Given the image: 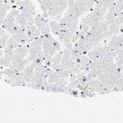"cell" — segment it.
Instances as JSON below:
<instances>
[{"instance_id":"cell-1","label":"cell","mask_w":123,"mask_h":123,"mask_svg":"<svg viewBox=\"0 0 123 123\" xmlns=\"http://www.w3.org/2000/svg\"><path fill=\"white\" fill-rule=\"evenodd\" d=\"M25 31V30H23L21 27L17 33L12 35V38L14 39L19 44H27V43H28L29 39H28V37H27Z\"/></svg>"},{"instance_id":"cell-2","label":"cell","mask_w":123,"mask_h":123,"mask_svg":"<svg viewBox=\"0 0 123 123\" xmlns=\"http://www.w3.org/2000/svg\"><path fill=\"white\" fill-rule=\"evenodd\" d=\"M35 24L37 26V28L41 30L46 25H49V18H44L43 16L37 15V16H35Z\"/></svg>"},{"instance_id":"cell-3","label":"cell","mask_w":123,"mask_h":123,"mask_svg":"<svg viewBox=\"0 0 123 123\" xmlns=\"http://www.w3.org/2000/svg\"><path fill=\"white\" fill-rule=\"evenodd\" d=\"M21 71H18L17 69H12L10 67H7L6 69L3 71V74H4L7 78L11 79V80H15L17 76L20 75Z\"/></svg>"},{"instance_id":"cell-4","label":"cell","mask_w":123,"mask_h":123,"mask_svg":"<svg viewBox=\"0 0 123 123\" xmlns=\"http://www.w3.org/2000/svg\"><path fill=\"white\" fill-rule=\"evenodd\" d=\"M14 53L18 54L21 57L24 58L28 55L29 49L27 48L26 44H18V46L14 49Z\"/></svg>"},{"instance_id":"cell-5","label":"cell","mask_w":123,"mask_h":123,"mask_svg":"<svg viewBox=\"0 0 123 123\" xmlns=\"http://www.w3.org/2000/svg\"><path fill=\"white\" fill-rule=\"evenodd\" d=\"M62 51H59L57 53H55L53 56V61H52V66L51 67L53 69L55 67L57 66L59 63L62 62Z\"/></svg>"},{"instance_id":"cell-6","label":"cell","mask_w":123,"mask_h":123,"mask_svg":"<svg viewBox=\"0 0 123 123\" xmlns=\"http://www.w3.org/2000/svg\"><path fill=\"white\" fill-rule=\"evenodd\" d=\"M67 27H68L69 31L72 34V35L77 31L78 30V19H74L71 21L70 23L67 24Z\"/></svg>"},{"instance_id":"cell-7","label":"cell","mask_w":123,"mask_h":123,"mask_svg":"<svg viewBox=\"0 0 123 123\" xmlns=\"http://www.w3.org/2000/svg\"><path fill=\"white\" fill-rule=\"evenodd\" d=\"M27 20H28V18L25 17V15L24 14V12H21L20 14L16 17V22L20 25H26Z\"/></svg>"},{"instance_id":"cell-8","label":"cell","mask_w":123,"mask_h":123,"mask_svg":"<svg viewBox=\"0 0 123 123\" xmlns=\"http://www.w3.org/2000/svg\"><path fill=\"white\" fill-rule=\"evenodd\" d=\"M49 26H50V29L52 30L54 35H58V32L60 31V24H59V22H57L56 21H49Z\"/></svg>"},{"instance_id":"cell-9","label":"cell","mask_w":123,"mask_h":123,"mask_svg":"<svg viewBox=\"0 0 123 123\" xmlns=\"http://www.w3.org/2000/svg\"><path fill=\"white\" fill-rule=\"evenodd\" d=\"M18 8L21 10V12H28L32 16H35L36 14V12H35V8L33 5L31 6H23V7H20Z\"/></svg>"},{"instance_id":"cell-10","label":"cell","mask_w":123,"mask_h":123,"mask_svg":"<svg viewBox=\"0 0 123 123\" xmlns=\"http://www.w3.org/2000/svg\"><path fill=\"white\" fill-rule=\"evenodd\" d=\"M59 78H60V76H59L58 72L56 71H53V72L49 76V77H48V82H49V84L56 83Z\"/></svg>"},{"instance_id":"cell-11","label":"cell","mask_w":123,"mask_h":123,"mask_svg":"<svg viewBox=\"0 0 123 123\" xmlns=\"http://www.w3.org/2000/svg\"><path fill=\"white\" fill-rule=\"evenodd\" d=\"M62 53H63V54H62V62L65 63L66 62L68 61L69 59H71V49L66 48V49L62 50Z\"/></svg>"},{"instance_id":"cell-12","label":"cell","mask_w":123,"mask_h":123,"mask_svg":"<svg viewBox=\"0 0 123 123\" xmlns=\"http://www.w3.org/2000/svg\"><path fill=\"white\" fill-rule=\"evenodd\" d=\"M43 52V48L41 45H35V46L31 47L29 49V53H32V54H35L38 56L39 53Z\"/></svg>"},{"instance_id":"cell-13","label":"cell","mask_w":123,"mask_h":123,"mask_svg":"<svg viewBox=\"0 0 123 123\" xmlns=\"http://www.w3.org/2000/svg\"><path fill=\"white\" fill-rule=\"evenodd\" d=\"M116 17H117V15L113 11H108V12L105 15L104 17H105V20H107L109 22V24L111 25V24L113 23V21H114V19L116 18Z\"/></svg>"},{"instance_id":"cell-14","label":"cell","mask_w":123,"mask_h":123,"mask_svg":"<svg viewBox=\"0 0 123 123\" xmlns=\"http://www.w3.org/2000/svg\"><path fill=\"white\" fill-rule=\"evenodd\" d=\"M9 38H10V35L8 34H6V33L0 37V45H1L2 49H4L7 46V42Z\"/></svg>"},{"instance_id":"cell-15","label":"cell","mask_w":123,"mask_h":123,"mask_svg":"<svg viewBox=\"0 0 123 123\" xmlns=\"http://www.w3.org/2000/svg\"><path fill=\"white\" fill-rule=\"evenodd\" d=\"M18 44L19 43H17V41L12 38V37H10V38L8 39V40H7V46L6 47H8L12 49H15L18 46Z\"/></svg>"},{"instance_id":"cell-16","label":"cell","mask_w":123,"mask_h":123,"mask_svg":"<svg viewBox=\"0 0 123 123\" xmlns=\"http://www.w3.org/2000/svg\"><path fill=\"white\" fill-rule=\"evenodd\" d=\"M30 62L28 59H22V61L21 62V63L19 64V66L17 67V71H24L25 70V67L27 66V65H29Z\"/></svg>"},{"instance_id":"cell-17","label":"cell","mask_w":123,"mask_h":123,"mask_svg":"<svg viewBox=\"0 0 123 123\" xmlns=\"http://www.w3.org/2000/svg\"><path fill=\"white\" fill-rule=\"evenodd\" d=\"M64 64L65 67H66V69L67 70H71L72 68H74V67H76V62L74 60H72V59H69L68 61L66 62L65 63H63Z\"/></svg>"},{"instance_id":"cell-18","label":"cell","mask_w":123,"mask_h":123,"mask_svg":"<svg viewBox=\"0 0 123 123\" xmlns=\"http://www.w3.org/2000/svg\"><path fill=\"white\" fill-rule=\"evenodd\" d=\"M108 29L112 31L113 35H118V33H120V26L116 25V24H113V23L111 24V25H109Z\"/></svg>"},{"instance_id":"cell-19","label":"cell","mask_w":123,"mask_h":123,"mask_svg":"<svg viewBox=\"0 0 123 123\" xmlns=\"http://www.w3.org/2000/svg\"><path fill=\"white\" fill-rule=\"evenodd\" d=\"M58 3L60 5V8H61V12L63 13V12L66 10L67 7L68 6V0H57Z\"/></svg>"},{"instance_id":"cell-20","label":"cell","mask_w":123,"mask_h":123,"mask_svg":"<svg viewBox=\"0 0 123 123\" xmlns=\"http://www.w3.org/2000/svg\"><path fill=\"white\" fill-rule=\"evenodd\" d=\"M90 27L88 25H87L86 23L85 22V21H81V23H80V32H82V33H86V32H88L89 31V30H90Z\"/></svg>"},{"instance_id":"cell-21","label":"cell","mask_w":123,"mask_h":123,"mask_svg":"<svg viewBox=\"0 0 123 123\" xmlns=\"http://www.w3.org/2000/svg\"><path fill=\"white\" fill-rule=\"evenodd\" d=\"M51 44H52V46H53L55 48V49H57V52H59V51H61V43L58 42L57 40L56 39H53V41L52 43H51Z\"/></svg>"},{"instance_id":"cell-22","label":"cell","mask_w":123,"mask_h":123,"mask_svg":"<svg viewBox=\"0 0 123 123\" xmlns=\"http://www.w3.org/2000/svg\"><path fill=\"white\" fill-rule=\"evenodd\" d=\"M10 14L12 15L13 17H17V15L20 14V11L18 10V8H17V7H16L15 5L12 6V8L11 9V12H10Z\"/></svg>"},{"instance_id":"cell-23","label":"cell","mask_w":123,"mask_h":123,"mask_svg":"<svg viewBox=\"0 0 123 123\" xmlns=\"http://www.w3.org/2000/svg\"><path fill=\"white\" fill-rule=\"evenodd\" d=\"M7 23H11V22H15L16 21V17H13L12 15H11L9 13L8 15L6 16V18L4 19Z\"/></svg>"},{"instance_id":"cell-24","label":"cell","mask_w":123,"mask_h":123,"mask_svg":"<svg viewBox=\"0 0 123 123\" xmlns=\"http://www.w3.org/2000/svg\"><path fill=\"white\" fill-rule=\"evenodd\" d=\"M40 32H41V35H46V34L50 33V26H49V25H46L43 28L41 29Z\"/></svg>"},{"instance_id":"cell-25","label":"cell","mask_w":123,"mask_h":123,"mask_svg":"<svg viewBox=\"0 0 123 123\" xmlns=\"http://www.w3.org/2000/svg\"><path fill=\"white\" fill-rule=\"evenodd\" d=\"M3 53H4V54H7V55H13L15 53L14 49H12L8 47H5L3 49Z\"/></svg>"},{"instance_id":"cell-26","label":"cell","mask_w":123,"mask_h":123,"mask_svg":"<svg viewBox=\"0 0 123 123\" xmlns=\"http://www.w3.org/2000/svg\"><path fill=\"white\" fill-rule=\"evenodd\" d=\"M56 84L57 86H60V85H67V81L66 80L65 78H59L56 82Z\"/></svg>"},{"instance_id":"cell-27","label":"cell","mask_w":123,"mask_h":123,"mask_svg":"<svg viewBox=\"0 0 123 123\" xmlns=\"http://www.w3.org/2000/svg\"><path fill=\"white\" fill-rule=\"evenodd\" d=\"M34 24H35V18H34L33 17L28 18V20H27V23H26V29H28L31 26H32Z\"/></svg>"},{"instance_id":"cell-28","label":"cell","mask_w":123,"mask_h":123,"mask_svg":"<svg viewBox=\"0 0 123 123\" xmlns=\"http://www.w3.org/2000/svg\"><path fill=\"white\" fill-rule=\"evenodd\" d=\"M6 15H7V9H6L4 7L0 8V19L3 20Z\"/></svg>"},{"instance_id":"cell-29","label":"cell","mask_w":123,"mask_h":123,"mask_svg":"<svg viewBox=\"0 0 123 123\" xmlns=\"http://www.w3.org/2000/svg\"><path fill=\"white\" fill-rule=\"evenodd\" d=\"M65 47L67 48V49H71L73 48V43L71 41H62Z\"/></svg>"},{"instance_id":"cell-30","label":"cell","mask_w":123,"mask_h":123,"mask_svg":"<svg viewBox=\"0 0 123 123\" xmlns=\"http://www.w3.org/2000/svg\"><path fill=\"white\" fill-rule=\"evenodd\" d=\"M52 61H53V59H44L43 65L47 67H50L52 66Z\"/></svg>"},{"instance_id":"cell-31","label":"cell","mask_w":123,"mask_h":123,"mask_svg":"<svg viewBox=\"0 0 123 123\" xmlns=\"http://www.w3.org/2000/svg\"><path fill=\"white\" fill-rule=\"evenodd\" d=\"M70 94H71V95H72L73 97H76H76H78V96H79V94H79L78 90H77V89L76 88V89H73V90L71 91V92H70Z\"/></svg>"},{"instance_id":"cell-32","label":"cell","mask_w":123,"mask_h":123,"mask_svg":"<svg viewBox=\"0 0 123 123\" xmlns=\"http://www.w3.org/2000/svg\"><path fill=\"white\" fill-rule=\"evenodd\" d=\"M35 58H37V55L35 54H32V53H30V55L27 57V59L29 60L30 62H32L35 60Z\"/></svg>"},{"instance_id":"cell-33","label":"cell","mask_w":123,"mask_h":123,"mask_svg":"<svg viewBox=\"0 0 123 123\" xmlns=\"http://www.w3.org/2000/svg\"><path fill=\"white\" fill-rule=\"evenodd\" d=\"M85 76H86V72H85L84 71H80V72L76 75L77 79H82L83 77H85Z\"/></svg>"},{"instance_id":"cell-34","label":"cell","mask_w":123,"mask_h":123,"mask_svg":"<svg viewBox=\"0 0 123 123\" xmlns=\"http://www.w3.org/2000/svg\"><path fill=\"white\" fill-rule=\"evenodd\" d=\"M70 82H72V81H75L77 79V76L76 74H73V73H71L70 75Z\"/></svg>"},{"instance_id":"cell-35","label":"cell","mask_w":123,"mask_h":123,"mask_svg":"<svg viewBox=\"0 0 123 123\" xmlns=\"http://www.w3.org/2000/svg\"><path fill=\"white\" fill-rule=\"evenodd\" d=\"M116 64L117 65L118 67H121L122 65H123V59H122V58H117Z\"/></svg>"},{"instance_id":"cell-36","label":"cell","mask_w":123,"mask_h":123,"mask_svg":"<svg viewBox=\"0 0 123 123\" xmlns=\"http://www.w3.org/2000/svg\"><path fill=\"white\" fill-rule=\"evenodd\" d=\"M4 66V57H0V67Z\"/></svg>"},{"instance_id":"cell-37","label":"cell","mask_w":123,"mask_h":123,"mask_svg":"<svg viewBox=\"0 0 123 123\" xmlns=\"http://www.w3.org/2000/svg\"><path fill=\"white\" fill-rule=\"evenodd\" d=\"M4 34H5V29H3L2 26H0V37L3 35H4Z\"/></svg>"},{"instance_id":"cell-38","label":"cell","mask_w":123,"mask_h":123,"mask_svg":"<svg viewBox=\"0 0 123 123\" xmlns=\"http://www.w3.org/2000/svg\"><path fill=\"white\" fill-rule=\"evenodd\" d=\"M4 0H0V8H2V7H3V6H4Z\"/></svg>"},{"instance_id":"cell-39","label":"cell","mask_w":123,"mask_h":123,"mask_svg":"<svg viewBox=\"0 0 123 123\" xmlns=\"http://www.w3.org/2000/svg\"><path fill=\"white\" fill-rule=\"evenodd\" d=\"M3 54H4V53H3V51L1 49H0V57H3Z\"/></svg>"},{"instance_id":"cell-40","label":"cell","mask_w":123,"mask_h":123,"mask_svg":"<svg viewBox=\"0 0 123 123\" xmlns=\"http://www.w3.org/2000/svg\"><path fill=\"white\" fill-rule=\"evenodd\" d=\"M43 1H49V0H43Z\"/></svg>"},{"instance_id":"cell-41","label":"cell","mask_w":123,"mask_h":123,"mask_svg":"<svg viewBox=\"0 0 123 123\" xmlns=\"http://www.w3.org/2000/svg\"><path fill=\"white\" fill-rule=\"evenodd\" d=\"M0 49H2V47H1V45H0Z\"/></svg>"}]
</instances>
